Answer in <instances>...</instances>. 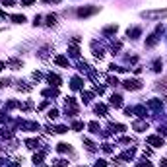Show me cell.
<instances>
[{"label":"cell","instance_id":"cell-24","mask_svg":"<svg viewBox=\"0 0 167 167\" xmlns=\"http://www.w3.org/2000/svg\"><path fill=\"white\" fill-rule=\"evenodd\" d=\"M91 97H93V93H91V91H82V99H84V103H90V101H91Z\"/></svg>","mask_w":167,"mask_h":167},{"label":"cell","instance_id":"cell-13","mask_svg":"<svg viewBox=\"0 0 167 167\" xmlns=\"http://www.w3.org/2000/svg\"><path fill=\"white\" fill-rule=\"evenodd\" d=\"M148 107H152V109H161V107H163V103H161L159 99H150V101H148Z\"/></svg>","mask_w":167,"mask_h":167},{"label":"cell","instance_id":"cell-22","mask_svg":"<svg viewBox=\"0 0 167 167\" xmlns=\"http://www.w3.org/2000/svg\"><path fill=\"white\" fill-rule=\"evenodd\" d=\"M91 47H93V55H95L97 59H103V49H101V47L97 49V43H93Z\"/></svg>","mask_w":167,"mask_h":167},{"label":"cell","instance_id":"cell-29","mask_svg":"<svg viewBox=\"0 0 167 167\" xmlns=\"http://www.w3.org/2000/svg\"><path fill=\"white\" fill-rule=\"evenodd\" d=\"M41 161H43V152H41V154H35V155H33V163H35V165H39Z\"/></svg>","mask_w":167,"mask_h":167},{"label":"cell","instance_id":"cell-42","mask_svg":"<svg viewBox=\"0 0 167 167\" xmlns=\"http://www.w3.org/2000/svg\"><path fill=\"white\" fill-rule=\"evenodd\" d=\"M159 165H161V167H167V159H161V161H159Z\"/></svg>","mask_w":167,"mask_h":167},{"label":"cell","instance_id":"cell-44","mask_svg":"<svg viewBox=\"0 0 167 167\" xmlns=\"http://www.w3.org/2000/svg\"><path fill=\"white\" fill-rule=\"evenodd\" d=\"M4 68V62H0V70H2Z\"/></svg>","mask_w":167,"mask_h":167},{"label":"cell","instance_id":"cell-30","mask_svg":"<svg viewBox=\"0 0 167 167\" xmlns=\"http://www.w3.org/2000/svg\"><path fill=\"white\" fill-rule=\"evenodd\" d=\"M47 117H49L51 121H53V119H56V117H59V109H51V111H49V115H47Z\"/></svg>","mask_w":167,"mask_h":167},{"label":"cell","instance_id":"cell-10","mask_svg":"<svg viewBox=\"0 0 167 167\" xmlns=\"http://www.w3.org/2000/svg\"><path fill=\"white\" fill-rule=\"evenodd\" d=\"M87 128H90V132H93V134H99V132H101V126H99V123H95V121L87 124Z\"/></svg>","mask_w":167,"mask_h":167},{"label":"cell","instance_id":"cell-33","mask_svg":"<svg viewBox=\"0 0 167 167\" xmlns=\"http://www.w3.org/2000/svg\"><path fill=\"white\" fill-rule=\"evenodd\" d=\"M47 23H49V25H55V23H56V16H55V14L49 16V18H47Z\"/></svg>","mask_w":167,"mask_h":167},{"label":"cell","instance_id":"cell-41","mask_svg":"<svg viewBox=\"0 0 167 167\" xmlns=\"http://www.w3.org/2000/svg\"><path fill=\"white\" fill-rule=\"evenodd\" d=\"M159 134H163V136H167V128H159Z\"/></svg>","mask_w":167,"mask_h":167},{"label":"cell","instance_id":"cell-19","mask_svg":"<svg viewBox=\"0 0 167 167\" xmlns=\"http://www.w3.org/2000/svg\"><path fill=\"white\" fill-rule=\"evenodd\" d=\"M124 130H126V126H124V124H111V132L115 134V132H124Z\"/></svg>","mask_w":167,"mask_h":167},{"label":"cell","instance_id":"cell-9","mask_svg":"<svg viewBox=\"0 0 167 167\" xmlns=\"http://www.w3.org/2000/svg\"><path fill=\"white\" fill-rule=\"evenodd\" d=\"M82 84H84V82H82V78H78V76H76V78H72L70 87H72V90H82Z\"/></svg>","mask_w":167,"mask_h":167},{"label":"cell","instance_id":"cell-12","mask_svg":"<svg viewBox=\"0 0 167 167\" xmlns=\"http://www.w3.org/2000/svg\"><path fill=\"white\" fill-rule=\"evenodd\" d=\"M155 43H158V33H152L148 39H146V47H154Z\"/></svg>","mask_w":167,"mask_h":167},{"label":"cell","instance_id":"cell-28","mask_svg":"<svg viewBox=\"0 0 167 167\" xmlns=\"http://www.w3.org/2000/svg\"><path fill=\"white\" fill-rule=\"evenodd\" d=\"M84 144H86V148H87V150H91V152L95 150V146H93V142H91L90 138H84Z\"/></svg>","mask_w":167,"mask_h":167},{"label":"cell","instance_id":"cell-14","mask_svg":"<svg viewBox=\"0 0 167 167\" xmlns=\"http://www.w3.org/2000/svg\"><path fill=\"white\" fill-rule=\"evenodd\" d=\"M111 105L113 107H123V97L121 95H113L111 97Z\"/></svg>","mask_w":167,"mask_h":167},{"label":"cell","instance_id":"cell-36","mask_svg":"<svg viewBox=\"0 0 167 167\" xmlns=\"http://www.w3.org/2000/svg\"><path fill=\"white\" fill-rule=\"evenodd\" d=\"M109 86H119V80H117V78H109Z\"/></svg>","mask_w":167,"mask_h":167},{"label":"cell","instance_id":"cell-43","mask_svg":"<svg viewBox=\"0 0 167 167\" xmlns=\"http://www.w3.org/2000/svg\"><path fill=\"white\" fill-rule=\"evenodd\" d=\"M43 2H47V4H51V2H60V0H43Z\"/></svg>","mask_w":167,"mask_h":167},{"label":"cell","instance_id":"cell-40","mask_svg":"<svg viewBox=\"0 0 167 167\" xmlns=\"http://www.w3.org/2000/svg\"><path fill=\"white\" fill-rule=\"evenodd\" d=\"M10 80H0V87H4V86H8Z\"/></svg>","mask_w":167,"mask_h":167},{"label":"cell","instance_id":"cell-11","mask_svg":"<svg viewBox=\"0 0 167 167\" xmlns=\"http://www.w3.org/2000/svg\"><path fill=\"white\" fill-rule=\"evenodd\" d=\"M140 33H142V29H140V27H132V29H128V37H132V39H138V37H140Z\"/></svg>","mask_w":167,"mask_h":167},{"label":"cell","instance_id":"cell-7","mask_svg":"<svg viewBox=\"0 0 167 167\" xmlns=\"http://www.w3.org/2000/svg\"><path fill=\"white\" fill-rule=\"evenodd\" d=\"M132 113H136L138 117H146V115H148V111H146V107L144 105H136V107H132Z\"/></svg>","mask_w":167,"mask_h":167},{"label":"cell","instance_id":"cell-4","mask_svg":"<svg viewBox=\"0 0 167 167\" xmlns=\"http://www.w3.org/2000/svg\"><path fill=\"white\" fill-rule=\"evenodd\" d=\"M148 144L154 146V148H159V146H163V138L161 136H148Z\"/></svg>","mask_w":167,"mask_h":167},{"label":"cell","instance_id":"cell-38","mask_svg":"<svg viewBox=\"0 0 167 167\" xmlns=\"http://www.w3.org/2000/svg\"><path fill=\"white\" fill-rule=\"evenodd\" d=\"M14 2H16V0H2V4H4V6H12Z\"/></svg>","mask_w":167,"mask_h":167},{"label":"cell","instance_id":"cell-16","mask_svg":"<svg viewBox=\"0 0 167 167\" xmlns=\"http://www.w3.org/2000/svg\"><path fill=\"white\" fill-rule=\"evenodd\" d=\"M146 128H148V123H144V121H138V123H134V130H138V132H144Z\"/></svg>","mask_w":167,"mask_h":167},{"label":"cell","instance_id":"cell-25","mask_svg":"<svg viewBox=\"0 0 167 167\" xmlns=\"http://www.w3.org/2000/svg\"><path fill=\"white\" fill-rule=\"evenodd\" d=\"M68 51H70V55H72V56H74V59H78V56H80V51H78V47H76V43H74V45H72V47H70V49H68Z\"/></svg>","mask_w":167,"mask_h":167},{"label":"cell","instance_id":"cell-23","mask_svg":"<svg viewBox=\"0 0 167 167\" xmlns=\"http://www.w3.org/2000/svg\"><path fill=\"white\" fill-rule=\"evenodd\" d=\"M113 33H117V25H109L103 29V35H113Z\"/></svg>","mask_w":167,"mask_h":167},{"label":"cell","instance_id":"cell-1","mask_svg":"<svg viewBox=\"0 0 167 167\" xmlns=\"http://www.w3.org/2000/svg\"><path fill=\"white\" fill-rule=\"evenodd\" d=\"M140 16L144 20H161V18H167V10H148V12H142Z\"/></svg>","mask_w":167,"mask_h":167},{"label":"cell","instance_id":"cell-32","mask_svg":"<svg viewBox=\"0 0 167 167\" xmlns=\"http://www.w3.org/2000/svg\"><path fill=\"white\" fill-rule=\"evenodd\" d=\"M161 68H163V64H161V60H155V62H154V72H159Z\"/></svg>","mask_w":167,"mask_h":167},{"label":"cell","instance_id":"cell-18","mask_svg":"<svg viewBox=\"0 0 167 167\" xmlns=\"http://www.w3.org/2000/svg\"><path fill=\"white\" fill-rule=\"evenodd\" d=\"M10 20H12L14 23H23V22H25V16H20V14H12V16H10Z\"/></svg>","mask_w":167,"mask_h":167},{"label":"cell","instance_id":"cell-31","mask_svg":"<svg viewBox=\"0 0 167 167\" xmlns=\"http://www.w3.org/2000/svg\"><path fill=\"white\" fill-rule=\"evenodd\" d=\"M72 128H74V130H76V132H78V130H82V128H84V123H80V121H76V123H72Z\"/></svg>","mask_w":167,"mask_h":167},{"label":"cell","instance_id":"cell-35","mask_svg":"<svg viewBox=\"0 0 167 167\" xmlns=\"http://www.w3.org/2000/svg\"><path fill=\"white\" fill-rule=\"evenodd\" d=\"M95 167H107V161L105 159H99V161H95Z\"/></svg>","mask_w":167,"mask_h":167},{"label":"cell","instance_id":"cell-26","mask_svg":"<svg viewBox=\"0 0 167 167\" xmlns=\"http://www.w3.org/2000/svg\"><path fill=\"white\" fill-rule=\"evenodd\" d=\"M56 150H59V152H70V146L64 144V142H60L59 146H56Z\"/></svg>","mask_w":167,"mask_h":167},{"label":"cell","instance_id":"cell-37","mask_svg":"<svg viewBox=\"0 0 167 167\" xmlns=\"http://www.w3.org/2000/svg\"><path fill=\"white\" fill-rule=\"evenodd\" d=\"M35 0H22V6H31Z\"/></svg>","mask_w":167,"mask_h":167},{"label":"cell","instance_id":"cell-3","mask_svg":"<svg viewBox=\"0 0 167 167\" xmlns=\"http://www.w3.org/2000/svg\"><path fill=\"white\" fill-rule=\"evenodd\" d=\"M95 12H99L97 6H93V8H80V10H78V16H80V18H86V16H91Z\"/></svg>","mask_w":167,"mask_h":167},{"label":"cell","instance_id":"cell-6","mask_svg":"<svg viewBox=\"0 0 167 167\" xmlns=\"http://www.w3.org/2000/svg\"><path fill=\"white\" fill-rule=\"evenodd\" d=\"M47 82H49L51 86H55V87L60 86V78L56 76V74H49V76H47Z\"/></svg>","mask_w":167,"mask_h":167},{"label":"cell","instance_id":"cell-8","mask_svg":"<svg viewBox=\"0 0 167 167\" xmlns=\"http://www.w3.org/2000/svg\"><path fill=\"white\" fill-rule=\"evenodd\" d=\"M45 97H56L59 95V87H49V90H43Z\"/></svg>","mask_w":167,"mask_h":167},{"label":"cell","instance_id":"cell-21","mask_svg":"<svg viewBox=\"0 0 167 167\" xmlns=\"http://www.w3.org/2000/svg\"><path fill=\"white\" fill-rule=\"evenodd\" d=\"M25 146L27 148H31V150H35L39 146V140H33V138H29V140H25Z\"/></svg>","mask_w":167,"mask_h":167},{"label":"cell","instance_id":"cell-15","mask_svg":"<svg viewBox=\"0 0 167 167\" xmlns=\"http://www.w3.org/2000/svg\"><path fill=\"white\" fill-rule=\"evenodd\" d=\"M47 130H49V132H53V130H55V132L56 134H64V132H68V128H66V126H62V124H59V126H55V128H47Z\"/></svg>","mask_w":167,"mask_h":167},{"label":"cell","instance_id":"cell-39","mask_svg":"<svg viewBox=\"0 0 167 167\" xmlns=\"http://www.w3.org/2000/svg\"><path fill=\"white\" fill-rule=\"evenodd\" d=\"M103 91H105V90H103V87H101V86H95V93H99V95H101V93H103Z\"/></svg>","mask_w":167,"mask_h":167},{"label":"cell","instance_id":"cell-5","mask_svg":"<svg viewBox=\"0 0 167 167\" xmlns=\"http://www.w3.org/2000/svg\"><path fill=\"white\" fill-rule=\"evenodd\" d=\"M55 62H56L59 66H64V68H68V64H70L68 59H66V56H62V55H56V56H55Z\"/></svg>","mask_w":167,"mask_h":167},{"label":"cell","instance_id":"cell-17","mask_svg":"<svg viewBox=\"0 0 167 167\" xmlns=\"http://www.w3.org/2000/svg\"><path fill=\"white\" fill-rule=\"evenodd\" d=\"M134 158V148H130V150H126V152H123V155H121V159H124V161H128V159H132Z\"/></svg>","mask_w":167,"mask_h":167},{"label":"cell","instance_id":"cell-20","mask_svg":"<svg viewBox=\"0 0 167 167\" xmlns=\"http://www.w3.org/2000/svg\"><path fill=\"white\" fill-rule=\"evenodd\" d=\"M105 113H107V107H105V105H101V103H99V105H95V115H99V117H103Z\"/></svg>","mask_w":167,"mask_h":167},{"label":"cell","instance_id":"cell-34","mask_svg":"<svg viewBox=\"0 0 167 167\" xmlns=\"http://www.w3.org/2000/svg\"><path fill=\"white\" fill-rule=\"evenodd\" d=\"M136 167H154L150 161H140V163H136Z\"/></svg>","mask_w":167,"mask_h":167},{"label":"cell","instance_id":"cell-2","mask_svg":"<svg viewBox=\"0 0 167 167\" xmlns=\"http://www.w3.org/2000/svg\"><path fill=\"white\" fill-rule=\"evenodd\" d=\"M123 86L126 87L128 91H134V90H140V87H142V84H140V80H130V78H128V80L123 82Z\"/></svg>","mask_w":167,"mask_h":167},{"label":"cell","instance_id":"cell-27","mask_svg":"<svg viewBox=\"0 0 167 167\" xmlns=\"http://www.w3.org/2000/svg\"><path fill=\"white\" fill-rule=\"evenodd\" d=\"M53 165H55V167H66V165H68V161H64V159H60V158H59V159H55V161H53Z\"/></svg>","mask_w":167,"mask_h":167}]
</instances>
